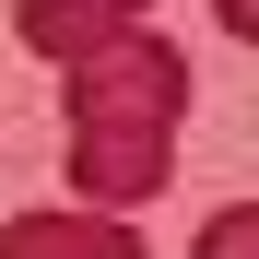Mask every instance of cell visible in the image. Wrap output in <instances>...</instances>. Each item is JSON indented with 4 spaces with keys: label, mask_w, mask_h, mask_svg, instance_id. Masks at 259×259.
<instances>
[{
    "label": "cell",
    "mask_w": 259,
    "mask_h": 259,
    "mask_svg": "<svg viewBox=\"0 0 259 259\" xmlns=\"http://www.w3.org/2000/svg\"><path fill=\"white\" fill-rule=\"evenodd\" d=\"M177 118H189V59L165 35H106L59 71V130H71V189L82 212H130L177 177Z\"/></svg>",
    "instance_id": "cell-1"
},
{
    "label": "cell",
    "mask_w": 259,
    "mask_h": 259,
    "mask_svg": "<svg viewBox=\"0 0 259 259\" xmlns=\"http://www.w3.org/2000/svg\"><path fill=\"white\" fill-rule=\"evenodd\" d=\"M0 259H153L118 212H82V200H48V212H12L0 224Z\"/></svg>",
    "instance_id": "cell-2"
},
{
    "label": "cell",
    "mask_w": 259,
    "mask_h": 259,
    "mask_svg": "<svg viewBox=\"0 0 259 259\" xmlns=\"http://www.w3.org/2000/svg\"><path fill=\"white\" fill-rule=\"evenodd\" d=\"M142 12H153V0H12V35L71 71L82 48H106V35H142Z\"/></svg>",
    "instance_id": "cell-3"
},
{
    "label": "cell",
    "mask_w": 259,
    "mask_h": 259,
    "mask_svg": "<svg viewBox=\"0 0 259 259\" xmlns=\"http://www.w3.org/2000/svg\"><path fill=\"white\" fill-rule=\"evenodd\" d=\"M247 236H259V212L236 200V212H212V224H200V259H247Z\"/></svg>",
    "instance_id": "cell-4"
},
{
    "label": "cell",
    "mask_w": 259,
    "mask_h": 259,
    "mask_svg": "<svg viewBox=\"0 0 259 259\" xmlns=\"http://www.w3.org/2000/svg\"><path fill=\"white\" fill-rule=\"evenodd\" d=\"M212 12H224V35H247V0H212Z\"/></svg>",
    "instance_id": "cell-5"
}]
</instances>
